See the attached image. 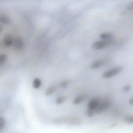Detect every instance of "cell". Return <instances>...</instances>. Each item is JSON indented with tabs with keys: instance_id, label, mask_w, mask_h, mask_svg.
Here are the masks:
<instances>
[{
	"instance_id": "cell-1",
	"label": "cell",
	"mask_w": 133,
	"mask_h": 133,
	"mask_svg": "<svg viewBox=\"0 0 133 133\" xmlns=\"http://www.w3.org/2000/svg\"><path fill=\"white\" fill-rule=\"evenodd\" d=\"M114 42V40L112 39L102 40L95 42L92 44V46L94 49L98 50L111 45Z\"/></svg>"
},
{
	"instance_id": "cell-2",
	"label": "cell",
	"mask_w": 133,
	"mask_h": 133,
	"mask_svg": "<svg viewBox=\"0 0 133 133\" xmlns=\"http://www.w3.org/2000/svg\"><path fill=\"white\" fill-rule=\"evenodd\" d=\"M123 67L121 66L115 67L106 71L103 73L102 76L104 78H111L121 72L123 70Z\"/></svg>"
},
{
	"instance_id": "cell-3",
	"label": "cell",
	"mask_w": 133,
	"mask_h": 133,
	"mask_svg": "<svg viewBox=\"0 0 133 133\" xmlns=\"http://www.w3.org/2000/svg\"><path fill=\"white\" fill-rule=\"evenodd\" d=\"M110 105V101L108 100H105L100 102L96 109L95 112L97 114H101L107 110Z\"/></svg>"
},
{
	"instance_id": "cell-4",
	"label": "cell",
	"mask_w": 133,
	"mask_h": 133,
	"mask_svg": "<svg viewBox=\"0 0 133 133\" xmlns=\"http://www.w3.org/2000/svg\"><path fill=\"white\" fill-rule=\"evenodd\" d=\"M101 102L99 97H97L91 99L88 102L87 107L88 109L95 111Z\"/></svg>"
},
{
	"instance_id": "cell-5",
	"label": "cell",
	"mask_w": 133,
	"mask_h": 133,
	"mask_svg": "<svg viewBox=\"0 0 133 133\" xmlns=\"http://www.w3.org/2000/svg\"><path fill=\"white\" fill-rule=\"evenodd\" d=\"M13 46L15 50L18 51L22 49L23 46L22 39L20 37H16L13 42Z\"/></svg>"
},
{
	"instance_id": "cell-6",
	"label": "cell",
	"mask_w": 133,
	"mask_h": 133,
	"mask_svg": "<svg viewBox=\"0 0 133 133\" xmlns=\"http://www.w3.org/2000/svg\"><path fill=\"white\" fill-rule=\"evenodd\" d=\"M13 40L12 36L10 34H6L3 39V42L5 46L7 47H10L12 44Z\"/></svg>"
},
{
	"instance_id": "cell-7",
	"label": "cell",
	"mask_w": 133,
	"mask_h": 133,
	"mask_svg": "<svg viewBox=\"0 0 133 133\" xmlns=\"http://www.w3.org/2000/svg\"><path fill=\"white\" fill-rule=\"evenodd\" d=\"M59 88V84L51 85L47 89L46 92V95L48 96L51 95Z\"/></svg>"
},
{
	"instance_id": "cell-8",
	"label": "cell",
	"mask_w": 133,
	"mask_h": 133,
	"mask_svg": "<svg viewBox=\"0 0 133 133\" xmlns=\"http://www.w3.org/2000/svg\"><path fill=\"white\" fill-rule=\"evenodd\" d=\"M113 35L110 32H104L101 34L99 37L102 40H107L112 39Z\"/></svg>"
},
{
	"instance_id": "cell-9",
	"label": "cell",
	"mask_w": 133,
	"mask_h": 133,
	"mask_svg": "<svg viewBox=\"0 0 133 133\" xmlns=\"http://www.w3.org/2000/svg\"><path fill=\"white\" fill-rule=\"evenodd\" d=\"M104 61L103 59H99L93 62L91 65L92 68L96 69L101 66L104 63Z\"/></svg>"
},
{
	"instance_id": "cell-10",
	"label": "cell",
	"mask_w": 133,
	"mask_h": 133,
	"mask_svg": "<svg viewBox=\"0 0 133 133\" xmlns=\"http://www.w3.org/2000/svg\"><path fill=\"white\" fill-rule=\"evenodd\" d=\"M85 97L83 95H80L75 98L73 101V103L75 105H77L83 101Z\"/></svg>"
},
{
	"instance_id": "cell-11",
	"label": "cell",
	"mask_w": 133,
	"mask_h": 133,
	"mask_svg": "<svg viewBox=\"0 0 133 133\" xmlns=\"http://www.w3.org/2000/svg\"><path fill=\"white\" fill-rule=\"evenodd\" d=\"M68 98L69 97L67 96L61 97L56 99V103L57 105H60L65 102Z\"/></svg>"
},
{
	"instance_id": "cell-12",
	"label": "cell",
	"mask_w": 133,
	"mask_h": 133,
	"mask_svg": "<svg viewBox=\"0 0 133 133\" xmlns=\"http://www.w3.org/2000/svg\"><path fill=\"white\" fill-rule=\"evenodd\" d=\"M41 82L39 78H36L32 82V86L35 88L37 89L40 87L41 85Z\"/></svg>"
},
{
	"instance_id": "cell-13",
	"label": "cell",
	"mask_w": 133,
	"mask_h": 133,
	"mask_svg": "<svg viewBox=\"0 0 133 133\" xmlns=\"http://www.w3.org/2000/svg\"><path fill=\"white\" fill-rule=\"evenodd\" d=\"M124 119L125 121L129 124H132L133 123V116L130 115H127L125 116Z\"/></svg>"
},
{
	"instance_id": "cell-14",
	"label": "cell",
	"mask_w": 133,
	"mask_h": 133,
	"mask_svg": "<svg viewBox=\"0 0 133 133\" xmlns=\"http://www.w3.org/2000/svg\"><path fill=\"white\" fill-rule=\"evenodd\" d=\"M7 59V56L6 54H2L0 55V65L4 64Z\"/></svg>"
},
{
	"instance_id": "cell-15",
	"label": "cell",
	"mask_w": 133,
	"mask_h": 133,
	"mask_svg": "<svg viewBox=\"0 0 133 133\" xmlns=\"http://www.w3.org/2000/svg\"><path fill=\"white\" fill-rule=\"evenodd\" d=\"M69 83L68 80H65L59 84V88H64L66 87Z\"/></svg>"
},
{
	"instance_id": "cell-16",
	"label": "cell",
	"mask_w": 133,
	"mask_h": 133,
	"mask_svg": "<svg viewBox=\"0 0 133 133\" xmlns=\"http://www.w3.org/2000/svg\"><path fill=\"white\" fill-rule=\"evenodd\" d=\"M95 112V111L89 109H88L86 111V114L89 117H92Z\"/></svg>"
},
{
	"instance_id": "cell-17",
	"label": "cell",
	"mask_w": 133,
	"mask_h": 133,
	"mask_svg": "<svg viewBox=\"0 0 133 133\" xmlns=\"http://www.w3.org/2000/svg\"><path fill=\"white\" fill-rule=\"evenodd\" d=\"M6 124V121L4 119L0 118V130L2 129Z\"/></svg>"
},
{
	"instance_id": "cell-18",
	"label": "cell",
	"mask_w": 133,
	"mask_h": 133,
	"mask_svg": "<svg viewBox=\"0 0 133 133\" xmlns=\"http://www.w3.org/2000/svg\"><path fill=\"white\" fill-rule=\"evenodd\" d=\"M130 85H127L124 86L123 88V91L124 92H127L130 90Z\"/></svg>"
},
{
	"instance_id": "cell-19",
	"label": "cell",
	"mask_w": 133,
	"mask_h": 133,
	"mask_svg": "<svg viewBox=\"0 0 133 133\" xmlns=\"http://www.w3.org/2000/svg\"><path fill=\"white\" fill-rule=\"evenodd\" d=\"M133 98H132L129 101V103L131 105H133Z\"/></svg>"
},
{
	"instance_id": "cell-20",
	"label": "cell",
	"mask_w": 133,
	"mask_h": 133,
	"mask_svg": "<svg viewBox=\"0 0 133 133\" xmlns=\"http://www.w3.org/2000/svg\"><path fill=\"white\" fill-rule=\"evenodd\" d=\"M2 30V28L1 26L0 25V33L1 32Z\"/></svg>"
}]
</instances>
